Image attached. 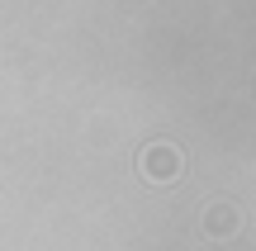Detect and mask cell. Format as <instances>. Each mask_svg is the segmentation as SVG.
Instances as JSON below:
<instances>
[{
	"label": "cell",
	"instance_id": "obj_1",
	"mask_svg": "<svg viewBox=\"0 0 256 251\" xmlns=\"http://www.w3.org/2000/svg\"><path fill=\"white\" fill-rule=\"evenodd\" d=\"M138 171H142L152 185H176L180 171H185V152L176 147V142L156 138V142H147V147L138 152Z\"/></svg>",
	"mask_w": 256,
	"mask_h": 251
},
{
	"label": "cell",
	"instance_id": "obj_2",
	"mask_svg": "<svg viewBox=\"0 0 256 251\" xmlns=\"http://www.w3.org/2000/svg\"><path fill=\"white\" fill-rule=\"evenodd\" d=\"M242 228V214L228 204V199H214V204H204V233L209 237H232Z\"/></svg>",
	"mask_w": 256,
	"mask_h": 251
}]
</instances>
